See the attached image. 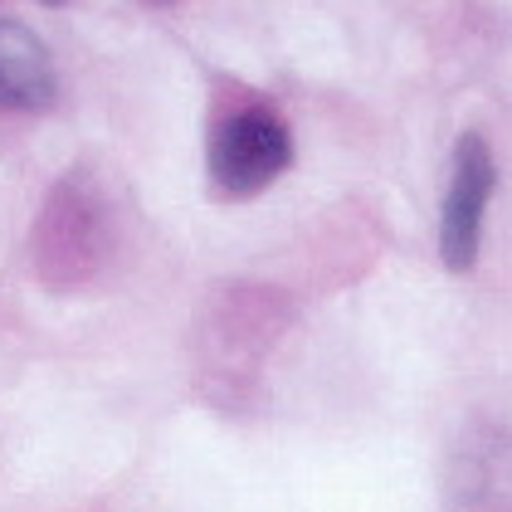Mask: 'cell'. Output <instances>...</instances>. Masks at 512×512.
<instances>
[{
	"label": "cell",
	"mask_w": 512,
	"mask_h": 512,
	"mask_svg": "<svg viewBox=\"0 0 512 512\" xmlns=\"http://www.w3.org/2000/svg\"><path fill=\"white\" fill-rule=\"evenodd\" d=\"M147 5H171V0H147Z\"/></svg>",
	"instance_id": "obj_4"
},
{
	"label": "cell",
	"mask_w": 512,
	"mask_h": 512,
	"mask_svg": "<svg viewBox=\"0 0 512 512\" xmlns=\"http://www.w3.org/2000/svg\"><path fill=\"white\" fill-rule=\"evenodd\" d=\"M293 161V137L269 108H239L210 132V181L225 196H259Z\"/></svg>",
	"instance_id": "obj_1"
},
{
	"label": "cell",
	"mask_w": 512,
	"mask_h": 512,
	"mask_svg": "<svg viewBox=\"0 0 512 512\" xmlns=\"http://www.w3.org/2000/svg\"><path fill=\"white\" fill-rule=\"evenodd\" d=\"M498 186V166L493 152L478 132H464L454 142V171H449V191H444V215H439V254L454 274L473 269L478 259V239H483V210Z\"/></svg>",
	"instance_id": "obj_2"
},
{
	"label": "cell",
	"mask_w": 512,
	"mask_h": 512,
	"mask_svg": "<svg viewBox=\"0 0 512 512\" xmlns=\"http://www.w3.org/2000/svg\"><path fill=\"white\" fill-rule=\"evenodd\" d=\"M59 93L54 59L35 30L20 20H0V108L15 113H40Z\"/></svg>",
	"instance_id": "obj_3"
},
{
	"label": "cell",
	"mask_w": 512,
	"mask_h": 512,
	"mask_svg": "<svg viewBox=\"0 0 512 512\" xmlns=\"http://www.w3.org/2000/svg\"><path fill=\"white\" fill-rule=\"evenodd\" d=\"M44 5H64V0H44Z\"/></svg>",
	"instance_id": "obj_5"
}]
</instances>
